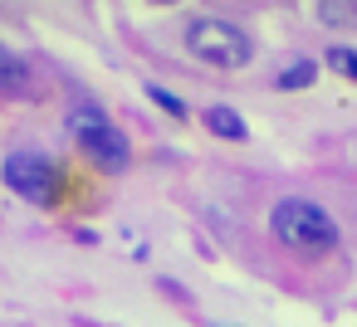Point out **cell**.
Wrapping results in <instances>:
<instances>
[{
	"mask_svg": "<svg viewBox=\"0 0 357 327\" xmlns=\"http://www.w3.org/2000/svg\"><path fill=\"white\" fill-rule=\"evenodd\" d=\"M274 234L289 249H298V254H328V249H337L333 215L318 200H308V196H284L274 205Z\"/></svg>",
	"mask_w": 357,
	"mask_h": 327,
	"instance_id": "cell-1",
	"label": "cell"
},
{
	"mask_svg": "<svg viewBox=\"0 0 357 327\" xmlns=\"http://www.w3.org/2000/svg\"><path fill=\"white\" fill-rule=\"evenodd\" d=\"M69 132H74L79 152H84L93 166H103V171H128L132 147H128V137L113 127V118H108L103 108H93V103L74 108V113H69Z\"/></svg>",
	"mask_w": 357,
	"mask_h": 327,
	"instance_id": "cell-2",
	"label": "cell"
},
{
	"mask_svg": "<svg viewBox=\"0 0 357 327\" xmlns=\"http://www.w3.org/2000/svg\"><path fill=\"white\" fill-rule=\"evenodd\" d=\"M186 45H191L196 59H206V64H215V69H240V64H250V54H255V40H250L240 25L220 20V15L191 20Z\"/></svg>",
	"mask_w": 357,
	"mask_h": 327,
	"instance_id": "cell-3",
	"label": "cell"
},
{
	"mask_svg": "<svg viewBox=\"0 0 357 327\" xmlns=\"http://www.w3.org/2000/svg\"><path fill=\"white\" fill-rule=\"evenodd\" d=\"M0 176H6V186L20 196V200H30V205H54L59 200V166L45 157V152H35V147H20V152H10L6 157V166H0Z\"/></svg>",
	"mask_w": 357,
	"mask_h": 327,
	"instance_id": "cell-4",
	"label": "cell"
},
{
	"mask_svg": "<svg viewBox=\"0 0 357 327\" xmlns=\"http://www.w3.org/2000/svg\"><path fill=\"white\" fill-rule=\"evenodd\" d=\"M206 127H211L215 137H230V142H245V137H250V127H245V118H240L235 108H225V103H215V108H206Z\"/></svg>",
	"mask_w": 357,
	"mask_h": 327,
	"instance_id": "cell-5",
	"label": "cell"
},
{
	"mask_svg": "<svg viewBox=\"0 0 357 327\" xmlns=\"http://www.w3.org/2000/svg\"><path fill=\"white\" fill-rule=\"evenodd\" d=\"M30 88V64L10 49H0V93H25Z\"/></svg>",
	"mask_w": 357,
	"mask_h": 327,
	"instance_id": "cell-6",
	"label": "cell"
},
{
	"mask_svg": "<svg viewBox=\"0 0 357 327\" xmlns=\"http://www.w3.org/2000/svg\"><path fill=\"white\" fill-rule=\"evenodd\" d=\"M313 79H318V69H313L308 59H298V64H289V69L279 74V88H308Z\"/></svg>",
	"mask_w": 357,
	"mask_h": 327,
	"instance_id": "cell-7",
	"label": "cell"
},
{
	"mask_svg": "<svg viewBox=\"0 0 357 327\" xmlns=\"http://www.w3.org/2000/svg\"><path fill=\"white\" fill-rule=\"evenodd\" d=\"M328 69H333V74H342V79H357V49L333 45V49H328Z\"/></svg>",
	"mask_w": 357,
	"mask_h": 327,
	"instance_id": "cell-8",
	"label": "cell"
},
{
	"mask_svg": "<svg viewBox=\"0 0 357 327\" xmlns=\"http://www.w3.org/2000/svg\"><path fill=\"white\" fill-rule=\"evenodd\" d=\"M318 20H323V25H357V6H333V0H323V6H318Z\"/></svg>",
	"mask_w": 357,
	"mask_h": 327,
	"instance_id": "cell-9",
	"label": "cell"
},
{
	"mask_svg": "<svg viewBox=\"0 0 357 327\" xmlns=\"http://www.w3.org/2000/svg\"><path fill=\"white\" fill-rule=\"evenodd\" d=\"M147 93H152V103H162L172 118H181V113H186V103H181L176 93H167V88H147Z\"/></svg>",
	"mask_w": 357,
	"mask_h": 327,
	"instance_id": "cell-10",
	"label": "cell"
}]
</instances>
